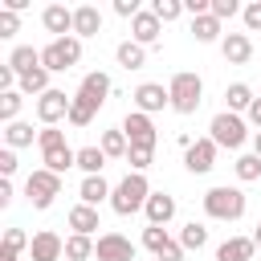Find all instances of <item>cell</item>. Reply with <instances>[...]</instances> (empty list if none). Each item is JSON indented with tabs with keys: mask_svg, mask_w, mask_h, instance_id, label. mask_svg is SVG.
<instances>
[{
	"mask_svg": "<svg viewBox=\"0 0 261 261\" xmlns=\"http://www.w3.org/2000/svg\"><path fill=\"white\" fill-rule=\"evenodd\" d=\"M147 200H151V184H147L143 171H126V175L118 179V188L110 192V208H114L118 216H130V212L147 208Z\"/></svg>",
	"mask_w": 261,
	"mask_h": 261,
	"instance_id": "6da1fadb",
	"label": "cell"
},
{
	"mask_svg": "<svg viewBox=\"0 0 261 261\" xmlns=\"http://www.w3.org/2000/svg\"><path fill=\"white\" fill-rule=\"evenodd\" d=\"M245 204H249L245 192H241V188H228V184L204 192V212H208L212 220H241V216H245Z\"/></svg>",
	"mask_w": 261,
	"mask_h": 261,
	"instance_id": "7a4b0ae2",
	"label": "cell"
},
{
	"mask_svg": "<svg viewBox=\"0 0 261 261\" xmlns=\"http://www.w3.org/2000/svg\"><path fill=\"white\" fill-rule=\"evenodd\" d=\"M167 94H171V110H175V114H196L200 94H204V82H200V73L184 69V73H175V77H171Z\"/></svg>",
	"mask_w": 261,
	"mask_h": 261,
	"instance_id": "3957f363",
	"label": "cell"
},
{
	"mask_svg": "<svg viewBox=\"0 0 261 261\" xmlns=\"http://www.w3.org/2000/svg\"><path fill=\"white\" fill-rule=\"evenodd\" d=\"M82 61V41L77 37H57V41H49L45 49H41V65L49 69V73H65V69H73Z\"/></svg>",
	"mask_w": 261,
	"mask_h": 261,
	"instance_id": "277c9868",
	"label": "cell"
},
{
	"mask_svg": "<svg viewBox=\"0 0 261 261\" xmlns=\"http://www.w3.org/2000/svg\"><path fill=\"white\" fill-rule=\"evenodd\" d=\"M208 139H212L216 147H228V151H237V147L249 139V126H245V118H241V114H232V110H220V114L208 122Z\"/></svg>",
	"mask_w": 261,
	"mask_h": 261,
	"instance_id": "5b68a950",
	"label": "cell"
},
{
	"mask_svg": "<svg viewBox=\"0 0 261 261\" xmlns=\"http://www.w3.org/2000/svg\"><path fill=\"white\" fill-rule=\"evenodd\" d=\"M24 196H29V204H33V208H49V204L61 196V175H57V171H49V167L29 171V179H24Z\"/></svg>",
	"mask_w": 261,
	"mask_h": 261,
	"instance_id": "8992f818",
	"label": "cell"
},
{
	"mask_svg": "<svg viewBox=\"0 0 261 261\" xmlns=\"http://www.w3.org/2000/svg\"><path fill=\"white\" fill-rule=\"evenodd\" d=\"M122 135H126L130 147H151V151H155V143H159L155 122H151V114H143V110H130V114L122 118Z\"/></svg>",
	"mask_w": 261,
	"mask_h": 261,
	"instance_id": "52a82bcc",
	"label": "cell"
},
{
	"mask_svg": "<svg viewBox=\"0 0 261 261\" xmlns=\"http://www.w3.org/2000/svg\"><path fill=\"white\" fill-rule=\"evenodd\" d=\"M69 106H73V98H65V90H49V94L37 98V118L45 126H57L61 118L69 122Z\"/></svg>",
	"mask_w": 261,
	"mask_h": 261,
	"instance_id": "ba28073f",
	"label": "cell"
},
{
	"mask_svg": "<svg viewBox=\"0 0 261 261\" xmlns=\"http://www.w3.org/2000/svg\"><path fill=\"white\" fill-rule=\"evenodd\" d=\"M216 151H220V147H216L212 139H196V143L184 151V167H188L192 175H208V171L216 167Z\"/></svg>",
	"mask_w": 261,
	"mask_h": 261,
	"instance_id": "9c48e42d",
	"label": "cell"
},
{
	"mask_svg": "<svg viewBox=\"0 0 261 261\" xmlns=\"http://www.w3.org/2000/svg\"><path fill=\"white\" fill-rule=\"evenodd\" d=\"M94 257L98 261H135V245L122 232H102L94 245Z\"/></svg>",
	"mask_w": 261,
	"mask_h": 261,
	"instance_id": "30bf717a",
	"label": "cell"
},
{
	"mask_svg": "<svg viewBox=\"0 0 261 261\" xmlns=\"http://www.w3.org/2000/svg\"><path fill=\"white\" fill-rule=\"evenodd\" d=\"M29 257H33V261H61V257H65V241H61L53 228H41V232H33Z\"/></svg>",
	"mask_w": 261,
	"mask_h": 261,
	"instance_id": "8fae6325",
	"label": "cell"
},
{
	"mask_svg": "<svg viewBox=\"0 0 261 261\" xmlns=\"http://www.w3.org/2000/svg\"><path fill=\"white\" fill-rule=\"evenodd\" d=\"M163 106H171V94H167L159 82H143V86L135 90V110H143V114H159Z\"/></svg>",
	"mask_w": 261,
	"mask_h": 261,
	"instance_id": "7c38bea8",
	"label": "cell"
},
{
	"mask_svg": "<svg viewBox=\"0 0 261 261\" xmlns=\"http://www.w3.org/2000/svg\"><path fill=\"white\" fill-rule=\"evenodd\" d=\"M41 24L53 33V41H57V37H73V8H65V4H49V8L41 12Z\"/></svg>",
	"mask_w": 261,
	"mask_h": 261,
	"instance_id": "4fadbf2b",
	"label": "cell"
},
{
	"mask_svg": "<svg viewBox=\"0 0 261 261\" xmlns=\"http://www.w3.org/2000/svg\"><path fill=\"white\" fill-rule=\"evenodd\" d=\"M220 53H224L228 65H245V61L253 57V41H249V33H228V37L220 41Z\"/></svg>",
	"mask_w": 261,
	"mask_h": 261,
	"instance_id": "5bb4252c",
	"label": "cell"
},
{
	"mask_svg": "<svg viewBox=\"0 0 261 261\" xmlns=\"http://www.w3.org/2000/svg\"><path fill=\"white\" fill-rule=\"evenodd\" d=\"M98 33H102V12H98L94 4L73 8V37L82 41V37H98Z\"/></svg>",
	"mask_w": 261,
	"mask_h": 261,
	"instance_id": "9a60e30c",
	"label": "cell"
},
{
	"mask_svg": "<svg viewBox=\"0 0 261 261\" xmlns=\"http://www.w3.org/2000/svg\"><path fill=\"white\" fill-rule=\"evenodd\" d=\"M159 29H163V20L147 8V12H139L135 20H130V37L139 41V45H155L159 41Z\"/></svg>",
	"mask_w": 261,
	"mask_h": 261,
	"instance_id": "2e32d148",
	"label": "cell"
},
{
	"mask_svg": "<svg viewBox=\"0 0 261 261\" xmlns=\"http://www.w3.org/2000/svg\"><path fill=\"white\" fill-rule=\"evenodd\" d=\"M147 224H167L171 216H175V196H167V192H151V200H147Z\"/></svg>",
	"mask_w": 261,
	"mask_h": 261,
	"instance_id": "e0dca14e",
	"label": "cell"
},
{
	"mask_svg": "<svg viewBox=\"0 0 261 261\" xmlns=\"http://www.w3.org/2000/svg\"><path fill=\"white\" fill-rule=\"evenodd\" d=\"M253 253H257L253 237H228V241L216 249V261H253Z\"/></svg>",
	"mask_w": 261,
	"mask_h": 261,
	"instance_id": "ac0fdd59",
	"label": "cell"
},
{
	"mask_svg": "<svg viewBox=\"0 0 261 261\" xmlns=\"http://www.w3.org/2000/svg\"><path fill=\"white\" fill-rule=\"evenodd\" d=\"M77 94H86L90 102H98V106H102V102L110 98V77H106L102 69H94V73H86V77H82V86H77Z\"/></svg>",
	"mask_w": 261,
	"mask_h": 261,
	"instance_id": "d6986e66",
	"label": "cell"
},
{
	"mask_svg": "<svg viewBox=\"0 0 261 261\" xmlns=\"http://www.w3.org/2000/svg\"><path fill=\"white\" fill-rule=\"evenodd\" d=\"M110 192H114V188H110L102 175H86V179H82V188H77L82 204H90V208H98L102 200H110Z\"/></svg>",
	"mask_w": 261,
	"mask_h": 261,
	"instance_id": "ffe728a7",
	"label": "cell"
},
{
	"mask_svg": "<svg viewBox=\"0 0 261 261\" xmlns=\"http://www.w3.org/2000/svg\"><path fill=\"white\" fill-rule=\"evenodd\" d=\"M69 228L77 232V237H94L102 224H98V208H90V204H77L73 212H69Z\"/></svg>",
	"mask_w": 261,
	"mask_h": 261,
	"instance_id": "44dd1931",
	"label": "cell"
},
{
	"mask_svg": "<svg viewBox=\"0 0 261 261\" xmlns=\"http://www.w3.org/2000/svg\"><path fill=\"white\" fill-rule=\"evenodd\" d=\"M8 65L16 69V77H24V73L41 69V49H33V45H16L12 57H8Z\"/></svg>",
	"mask_w": 261,
	"mask_h": 261,
	"instance_id": "7402d4cb",
	"label": "cell"
},
{
	"mask_svg": "<svg viewBox=\"0 0 261 261\" xmlns=\"http://www.w3.org/2000/svg\"><path fill=\"white\" fill-rule=\"evenodd\" d=\"M41 163H45L49 171L65 175L69 167H77V151H69V147H49V151H41Z\"/></svg>",
	"mask_w": 261,
	"mask_h": 261,
	"instance_id": "603a6c76",
	"label": "cell"
},
{
	"mask_svg": "<svg viewBox=\"0 0 261 261\" xmlns=\"http://www.w3.org/2000/svg\"><path fill=\"white\" fill-rule=\"evenodd\" d=\"M98 114V102H90L86 94H73V106H69V126H90Z\"/></svg>",
	"mask_w": 261,
	"mask_h": 261,
	"instance_id": "cb8c5ba5",
	"label": "cell"
},
{
	"mask_svg": "<svg viewBox=\"0 0 261 261\" xmlns=\"http://www.w3.org/2000/svg\"><path fill=\"white\" fill-rule=\"evenodd\" d=\"M33 135H41V130H33V122H20V118L4 126V143H8L12 151H16V147H33Z\"/></svg>",
	"mask_w": 261,
	"mask_h": 261,
	"instance_id": "d4e9b609",
	"label": "cell"
},
{
	"mask_svg": "<svg viewBox=\"0 0 261 261\" xmlns=\"http://www.w3.org/2000/svg\"><path fill=\"white\" fill-rule=\"evenodd\" d=\"M192 37L200 41V45H212L216 37H220V20L208 12V16H192Z\"/></svg>",
	"mask_w": 261,
	"mask_h": 261,
	"instance_id": "484cf974",
	"label": "cell"
},
{
	"mask_svg": "<svg viewBox=\"0 0 261 261\" xmlns=\"http://www.w3.org/2000/svg\"><path fill=\"white\" fill-rule=\"evenodd\" d=\"M114 57H118L122 69H143V61H147V53H143L139 41H122V45L114 49Z\"/></svg>",
	"mask_w": 261,
	"mask_h": 261,
	"instance_id": "4316f807",
	"label": "cell"
},
{
	"mask_svg": "<svg viewBox=\"0 0 261 261\" xmlns=\"http://www.w3.org/2000/svg\"><path fill=\"white\" fill-rule=\"evenodd\" d=\"M224 102H228V110L237 114V110H245L249 114V106H253V90L245 86V82H232L228 90H224Z\"/></svg>",
	"mask_w": 261,
	"mask_h": 261,
	"instance_id": "83f0119b",
	"label": "cell"
},
{
	"mask_svg": "<svg viewBox=\"0 0 261 261\" xmlns=\"http://www.w3.org/2000/svg\"><path fill=\"white\" fill-rule=\"evenodd\" d=\"M77 167H82L86 175H102V167H106V151H102V147H82V151H77Z\"/></svg>",
	"mask_w": 261,
	"mask_h": 261,
	"instance_id": "f1b7e54d",
	"label": "cell"
},
{
	"mask_svg": "<svg viewBox=\"0 0 261 261\" xmlns=\"http://www.w3.org/2000/svg\"><path fill=\"white\" fill-rule=\"evenodd\" d=\"M94 245H98L94 237H77L73 232V237H65V257L69 261H90L94 257Z\"/></svg>",
	"mask_w": 261,
	"mask_h": 261,
	"instance_id": "f546056e",
	"label": "cell"
},
{
	"mask_svg": "<svg viewBox=\"0 0 261 261\" xmlns=\"http://www.w3.org/2000/svg\"><path fill=\"white\" fill-rule=\"evenodd\" d=\"M49 90H53V86H49V69H45V65L20 77V94H37V98H41V94H49Z\"/></svg>",
	"mask_w": 261,
	"mask_h": 261,
	"instance_id": "4dcf8cb0",
	"label": "cell"
},
{
	"mask_svg": "<svg viewBox=\"0 0 261 261\" xmlns=\"http://www.w3.org/2000/svg\"><path fill=\"white\" fill-rule=\"evenodd\" d=\"M102 151H106V159H126L130 143H126L122 126H118V130H106V135H102Z\"/></svg>",
	"mask_w": 261,
	"mask_h": 261,
	"instance_id": "1f68e13d",
	"label": "cell"
},
{
	"mask_svg": "<svg viewBox=\"0 0 261 261\" xmlns=\"http://www.w3.org/2000/svg\"><path fill=\"white\" fill-rule=\"evenodd\" d=\"M179 245H184V249H204V245H208V228L196 224V220L184 224V228H179Z\"/></svg>",
	"mask_w": 261,
	"mask_h": 261,
	"instance_id": "d6a6232c",
	"label": "cell"
},
{
	"mask_svg": "<svg viewBox=\"0 0 261 261\" xmlns=\"http://www.w3.org/2000/svg\"><path fill=\"white\" fill-rule=\"evenodd\" d=\"M143 245H147V249L159 257V253L171 245V237H167V228H159V224H147V228H143Z\"/></svg>",
	"mask_w": 261,
	"mask_h": 261,
	"instance_id": "836d02e7",
	"label": "cell"
},
{
	"mask_svg": "<svg viewBox=\"0 0 261 261\" xmlns=\"http://www.w3.org/2000/svg\"><path fill=\"white\" fill-rule=\"evenodd\" d=\"M232 167H237V179H245V184L261 179V155H241Z\"/></svg>",
	"mask_w": 261,
	"mask_h": 261,
	"instance_id": "e575fe53",
	"label": "cell"
},
{
	"mask_svg": "<svg viewBox=\"0 0 261 261\" xmlns=\"http://www.w3.org/2000/svg\"><path fill=\"white\" fill-rule=\"evenodd\" d=\"M20 102H24V94H20V90H8V94H0V118H4V122H16V114H20Z\"/></svg>",
	"mask_w": 261,
	"mask_h": 261,
	"instance_id": "d590c367",
	"label": "cell"
},
{
	"mask_svg": "<svg viewBox=\"0 0 261 261\" xmlns=\"http://www.w3.org/2000/svg\"><path fill=\"white\" fill-rule=\"evenodd\" d=\"M151 159H155V151H151V147H130V151H126L130 171H147V167H151Z\"/></svg>",
	"mask_w": 261,
	"mask_h": 261,
	"instance_id": "8d00e7d4",
	"label": "cell"
},
{
	"mask_svg": "<svg viewBox=\"0 0 261 261\" xmlns=\"http://www.w3.org/2000/svg\"><path fill=\"white\" fill-rule=\"evenodd\" d=\"M151 12L167 24V20H175V16L184 12V4H179V0H155V4H151Z\"/></svg>",
	"mask_w": 261,
	"mask_h": 261,
	"instance_id": "74e56055",
	"label": "cell"
},
{
	"mask_svg": "<svg viewBox=\"0 0 261 261\" xmlns=\"http://www.w3.org/2000/svg\"><path fill=\"white\" fill-rule=\"evenodd\" d=\"M37 143H41V151H49V147H65V130H57V126H45V130L37 135Z\"/></svg>",
	"mask_w": 261,
	"mask_h": 261,
	"instance_id": "f35d334b",
	"label": "cell"
},
{
	"mask_svg": "<svg viewBox=\"0 0 261 261\" xmlns=\"http://www.w3.org/2000/svg\"><path fill=\"white\" fill-rule=\"evenodd\" d=\"M33 241L20 232V228H4V249H12V253H20V249H29Z\"/></svg>",
	"mask_w": 261,
	"mask_h": 261,
	"instance_id": "ab89813d",
	"label": "cell"
},
{
	"mask_svg": "<svg viewBox=\"0 0 261 261\" xmlns=\"http://www.w3.org/2000/svg\"><path fill=\"white\" fill-rule=\"evenodd\" d=\"M241 16H245V29H249V33H257V29H261V0L245 4V8H241Z\"/></svg>",
	"mask_w": 261,
	"mask_h": 261,
	"instance_id": "60d3db41",
	"label": "cell"
},
{
	"mask_svg": "<svg viewBox=\"0 0 261 261\" xmlns=\"http://www.w3.org/2000/svg\"><path fill=\"white\" fill-rule=\"evenodd\" d=\"M237 12H241L237 0H212V16H216V20H228V16H237Z\"/></svg>",
	"mask_w": 261,
	"mask_h": 261,
	"instance_id": "b9f144b4",
	"label": "cell"
},
{
	"mask_svg": "<svg viewBox=\"0 0 261 261\" xmlns=\"http://www.w3.org/2000/svg\"><path fill=\"white\" fill-rule=\"evenodd\" d=\"M16 33H20V16L4 8V12H0V37H16Z\"/></svg>",
	"mask_w": 261,
	"mask_h": 261,
	"instance_id": "7bdbcfd3",
	"label": "cell"
},
{
	"mask_svg": "<svg viewBox=\"0 0 261 261\" xmlns=\"http://www.w3.org/2000/svg\"><path fill=\"white\" fill-rule=\"evenodd\" d=\"M12 171H16V151H12V147H4V151H0V175L8 179Z\"/></svg>",
	"mask_w": 261,
	"mask_h": 261,
	"instance_id": "ee69618b",
	"label": "cell"
},
{
	"mask_svg": "<svg viewBox=\"0 0 261 261\" xmlns=\"http://www.w3.org/2000/svg\"><path fill=\"white\" fill-rule=\"evenodd\" d=\"M114 12H118V16H130V20H135V16L143 12V8H139V0H114Z\"/></svg>",
	"mask_w": 261,
	"mask_h": 261,
	"instance_id": "f6af8a7d",
	"label": "cell"
},
{
	"mask_svg": "<svg viewBox=\"0 0 261 261\" xmlns=\"http://www.w3.org/2000/svg\"><path fill=\"white\" fill-rule=\"evenodd\" d=\"M8 204H12V184L0 179V208H8Z\"/></svg>",
	"mask_w": 261,
	"mask_h": 261,
	"instance_id": "bcb514c9",
	"label": "cell"
},
{
	"mask_svg": "<svg viewBox=\"0 0 261 261\" xmlns=\"http://www.w3.org/2000/svg\"><path fill=\"white\" fill-rule=\"evenodd\" d=\"M249 122L261 130V98H253V106H249Z\"/></svg>",
	"mask_w": 261,
	"mask_h": 261,
	"instance_id": "7dc6e473",
	"label": "cell"
},
{
	"mask_svg": "<svg viewBox=\"0 0 261 261\" xmlns=\"http://www.w3.org/2000/svg\"><path fill=\"white\" fill-rule=\"evenodd\" d=\"M20 253H12V249H0V261H16Z\"/></svg>",
	"mask_w": 261,
	"mask_h": 261,
	"instance_id": "c3c4849f",
	"label": "cell"
},
{
	"mask_svg": "<svg viewBox=\"0 0 261 261\" xmlns=\"http://www.w3.org/2000/svg\"><path fill=\"white\" fill-rule=\"evenodd\" d=\"M253 155H261V130L253 135Z\"/></svg>",
	"mask_w": 261,
	"mask_h": 261,
	"instance_id": "681fc988",
	"label": "cell"
},
{
	"mask_svg": "<svg viewBox=\"0 0 261 261\" xmlns=\"http://www.w3.org/2000/svg\"><path fill=\"white\" fill-rule=\"evenodd\" d=\"M253 245H257V249H261V224H257V232H253Z\"/></svg>",
	"mask_w": 261,
	"mask_h": 261,
	"instance_id": "f907efd6",
	"label": "cell"
}]
</instances>
